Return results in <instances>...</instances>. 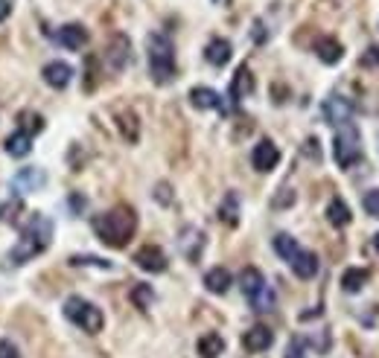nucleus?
I'll return each mask as SVG.
<instances>
[{
	"instance_id": "obj_1",
	"label": "nucleus",
	"mask_w": 379,
	"mask_h": 358,
	"mask_svg": "<svg viewBox=\"0 0 379 358\" xmlns=\"http://www.w3.org/2000/svg\"><path fill=\"white\" fill-rule=\"evenodd\" d=\"M93 231H97L100 242L108 248H125L132 242L137 231V216L132 207H114L103 216L93 219Z\"/></svg>"
},
{
	"instance_id": "obj_2",
	"label": "nucleus",
	"mask_w": 379,
	"mask_h": 358,
	"mask_svg": "<svg viewBox=\"0 0 379 358\" xmlns=\"http://www.w3.org/2000/svg\"><path fill=\"white\" fill-rule=\"evenodd\" d=\"M50 236H53V224L50 219L44 216H33L24 227H21V236H18V245L9 251V263L12 265H24L29 259H36L41 251H47L50 245Z\"/></svg>"
},
{
	"instance_id": "obj_3",
	"label": "nucleus",
	"mask_w": 379,
	"mask_h": 358,
	"mask_svg": "<svg viewBox=\"0 0 379 358\" xmlns=\"http://www.w3.org/2000/svg\"><path fill=\"white\" fill-rule=\"evenodd\" d=\"M149 47V76L157 85H170L175 79V50L172 41L164 36V32H152L146 38Z\"/></svg>"
},
{
	"instance_id": "obj_4",
	"label": "nucleus",
	"mask_w": 379,
	"mask_h": 358,
	"mask_svg": "<svg viewBox=\"0 0 379 358\" xmlns=\"http://www.w3.org/2000/svg\"><path fill=\"white\" fill-rule=\"evenodd\" d=\"M333 157L341 169H351L353 164L362 160V137H359V128L353 122L338 125L336 140H333Z\"/></svg>"
},
{
	"instance_id": "obj_5",
	"label": "nucleus",
	"mask_w": 379,
	"mask_h": 358,
	"mask_svg": "<svg viewBox=\"0 0 379 358\" xmlns=\"http://www.w3.org/2000/svg\"><path fill=\"white\" fill-rule=\"evenodd\" d=\"M65 317L73 320L76 327L85 330L88 335H97V332L103 330V323H105L103 312L93 306V303L82 300V298H68V303H65Z\"/></svg>"
},
{
	"instance_id": "obj_6",
	"label": "nucleus",
	"mask_w": 379,
	"mask_h": 358,
	"mask_svg": "<svg viewBox=\"0 0 379 358\" xmlns=\"http://www.w3.org/2000/svg\"><path fill=\"white\" fill-rule=\"evenodd\" d=\"M135 263H137L143 271H149V274H161V271H167L170 259H167V253L157 248V245H143V248L135 253Z\"/></svg>"
},
{
	"instance_id": "obj_7",
	"label": "nucleus",
	"mask_w": 379,
	"mask_h": 358,
	"mask_svg": "<svg viewBox=\"0 0 379 358\" xmlns=\"http://www.w3.org/2000/svg\"><path fill=\"white\" fill-rule=\"evenodd\" d=\"M251 164H254L257 172H271L280 164V149L271 140H260L251 152Z\"/></svg>"
},
{
	"instance_id": "obj_8",
	"label": "nucleus",
	"mask_w": 379,
	"mask_h": 358,
	"mask_svg": "<svg viewBox=\"0 0 379 358\" xmlns=\"http://www.w3.org/2000/svg\"><path fill=\"white\" fill-rule=\"evenodd\" d=\"M321 114L330 125H344L353 120V105L344 100V96H330V100L321 105Z\"/></svg>"
},
{
	"instance_id": "obj_9",
	"label": "nucleus",
	"mask_w": 379,
	"mask_h": 358,
	"mask_svg": "<svg viewBox=\"0 0 379 358\" xmlns=\"http://www.w3.org/2000/svg\"><path fill=\"white\" fill-rule=\"evenodd\" d=\"M129 58H132V44L123 32H117V36L111 38V44H108V50H105V61L114 70H123L125 64H129Z\"/></svg>"
},
{
	"instance_id": "obj_10",
	"label": "nucleus",
	"mask_w": 379,
	"mask_h": 358,
	"mask_svg": "<svg viewBox=\"0 0 379 358\" xmlns=\"http://www.w3.org/2000/svg\"><path fill=\"white\" fill-rule=\"evenodd\" d=\"M56 41L65 47V50H82L85 44H88V29L82 26V23H65L58 32H56Z\"/></svg>"
},
{
	"instance_id": "obj_11",
	"label": "nucleus",
	"mask_w": 379,
	"mask_h": 358,
	"mask_svg": "<svg viewBox=\"0 0 379 358\" xmlns=\"http://www.w3.org/2000/svg\"><path fill=\"white\" fill-rule=\"evenodd\" d=\"M41 76H44V82H47L50 88L61 90V88H68V85H71V79H73V68H71L68 61H50V64H44Z\"/></svg>"
},
{
	"instance_id": "obj_12",
	"label": "nucleus",
	"mask_w": 379,
	"mask_h": 358,
	"mask_svg": "<svg viewBox=\"0 0 379 358\" xmlns=\"http://www.w3.org/2000/svg\"><path fill=\"white\" fill-rule=\"evenodd\" d=\"M271 344H274V332H271L269 327H263V323L251 327V330L242 335V347H245L248 352H266Z\"/></svg>"
},
{
	"instance_id": "obj_13",
	"label": "nucleus",
	"mask_w": 379,
	"mask_h": 358,
	"mask_svg": "<svg viewBox=\"0 0 379 358\" xmlns=\"http://www.w3.org/2000/svg\"><path fill=\"white\" fill-rule=\"evenodd\" d=\"M190 105L199 108V111H207V108H222V96H219L213 88L199 85V88L190 90Z\"/></svg>"
},
{
	"instance_id": "obj_14",
	"label": "nucleus",
	"mask_w": 379,
	"mask_h": 358,
	"mask_svg": "<svg viewBox=\"0 0 379 358\" xmlns=\"http://www.w3.org/2000/svg\"><path fill=\"white\" fill-rule=\"evenodd\" d=\"M289 265H292V271H295L301 280H312L315 274H318V256H315L312 251H298Z\"/></svg>"
},
{
	"instance_id": "obj_15",
	"label": "nucleus",
	"mask_w": 379,
	"mask_h": 358,
	"mask_svg": "<svg viewBox=\"0 0 379 358\" xmlns=\"http://www.w3.org/2000/svg\"><path fill=\"white\" fill-rule=\"evenodd\" d=\"M231 283H234V277H231V271L222 268V265H216V268H210V271L204 274V288L210 291V295H225V291L231 288Z\"/></svg>"
},
{
	"instance_id": "obj_16",
	"label": "nucleus",
	"mask_w": 379,
	"mask_h": 358,
	"mask_svg": "<svg viewBox=\"0 0 379 358\" xmlns=\"http://www.w3.org/2000/svg\"><path fill=\"white\" fill-rule=\"evenodd\" d=\"M231 56H234V47L225 38H213L207 44V50H204V58L213 64V68H225V64L231 61Z\"/></svg>"
},
{
	"instance_id": "obj_17",
	"label": "nucleus",
	"mask_w": 379,
	"mask_h": 358,
	"mask_svg": "<svg viewBox=\"0 0 379 358\" xmlns=\"http://www.w3.org/2000/svg\"><path fill=\"white\" fill-rule=\"evenodd\" d=\"M254 93V73H251L245 64L234 73V82H231V96H234V102L245 100V96Z\"/></svg>"
},
{
	"instance_id": "obj_18",
	"label": "nucleus",
	"mask_w": 379,
	"mask_h": 358,
	"mask_svg": "<svg viewBox=\"0 0 379 358\" xmlns=\"http://www.w3.org/2000/svg\"><path fill=\"white\" fill-rule=\"evenodd\" d=\"M44 181H47V175H44L41 169H21V172L15 175V181H12V186H15L18 192H33V189L44 186Z\"/></svg>"
},
{
	"instance_id": "obj_19",
	"label": "nucleus",
	"mask_w": 379,
	"mask_h": 358,
	"mask_svg": "<svg viewBox=\"0 0 379 358\" xmlns=\"http://www.w3.org/2000/svg\"><path fill=\"white\" fill-rule=\"evenodd\" d=\"M263 285H266V277H263L260 268H254V265L242 268V274H239V288H242V295H245V298L257 295V291H260Z\"/></svg>"
},
{
	"instance_id": "obj_20",
	"label": "nucleus",
	"mask_w": 379,
	"mask_h": 358,
	"mask_svg": "<svg viewBox=\"0 0 379 358\" xmlns=\"http://www.w3.org/2000/svg\"><path fill=\"white\" fill-rule=\"evenodd\" d=\"M368 280H370V271L368 268H347L341 274V288L347 291V295H356V291L365 288Z\"/></svg>"
},
{
	"instance_id": "obj_21",
	"label": "nucleus",
	"mask_w": 379,
	"mask_h": 358,
	"mask_svg": "<svg viewBox=\"0 0 379 358\" xmlns=\"http://www.w3.org/2000/svg\"><path fill=\"white\" fill-rule=\"evenodd\" d=\"M199 358H219L225 352V341H222V335H216V332H207V335H202L199 338Z\"/></svg>"
},
{
	"instance_id": "obj_22",
	"label": "nucleus",
	"mask_w": 379,
	"mask_h": 358,
	"mask_svg": "<svg viewBox=\"0 0 379 358\" xmlns=\"http://www.w3.org/2000/svg\"><path fill=\"white\" fill-rule=\"evenodd\" d=\"M117 125H120V135H123L125 143H137V137H140V122H137V117L132 111L117 114Z\"/></svg>"
},
{
	"instance_id": "obj_23",
	"label": "nucleus",
	"mask_w": 379,
	"mask_h": 358,
	"mask_svg": "<svg viewBox=\"0 0 379 358\" xmlns=\"http://www.w3.org/2000/svg\"><path fill=\"white\" fill-rule=\"evenodd\" d=\"M6 154H12V157H26L29 152H33V137H29L26 132H15V135H9L6 137Z\"/></svg>"
},
{
	"instance_id": "obj_24",
	"label": "nucleus",
	"mask_w": 379,
	"mask_h": 358,
	"mask_svg": "<svg viewBox=\"0 0 379 358\" xmlns=\"http://www.w3.org/2000/svg\"><path fill=\"white\" fill-rule=\"evenodd\" d=\"M315 56H318L324 64H338L344 50H341V44L336 38H321L318 44H315Z\"/></svg>"
},
{
	"instance_id": "obj_25",
	"label": "nucleus",
	"mask_w": 379,
	"mask_h": 358,
	"mask_svg": "<svg viewBox=\"0 0 379 358\" xmlns=\"http://www.w3.org/2000/svg\"><path fill=\"white\" fill-rule=\"evenodd\" d=\"M327 221L333 227H344V224H351V207H347V201L341 199H333L330 207H327Z\"/></svg>"
},
{
	"instance_id": "obj_26",
	"label": "nucleus",
	"mask_w": 379,
	"mask_h": 358,
	"mask_svg": "<svg viewBox=\"0 0 379 358\" xmlns=\"http://www.w3.org/2000/svg\"><path fill=\"white\" fill-rule=\"evenodd\" d=\"M271 245H274L277 256H280V259H286V263H292V259H295V253L301 251V245H298V242H295L289 233H277Z\"/></svg>"
},
{
	"instance_id": "obj_27",
	"label": "nucleus",
	"mask_w": 379,
	"mask_h": 358,
	"mask_svg": "<svg viewBox=\"0 0 379 358\" xmlns=\"http://www.w3.org/2000/svg\"><path fill=\"white\" fill-rule=\"evenodd\" d=\"M219 219H222L225 224H231V227L239 221V199H237L234 192H228V195H225L222 207H219Z\"/></svg>"
},
{
	"instance_id": "obj_28",
	"label": "nucleus",
	"mask_w": 379,
	"mask_h": 358,
	"mask_svg": "<svg viewBox=\"0 0 379 358\" xmlns=\"http://www.w3.org/2000/svg\"><path fill=\"white\" fill-rule=\"evenodd\" d=\"M251 300V309H254V312H271L274 309V291L269 288V283L257 291V295H251L248 298Z\"/></svg>"
},
{
	"instance_id": "obj_29",
	"label": "nucleus",
	"mask_w": 379,
	"mask_h": 358,
	"mask_svg": "<svg viewBox=\"0 0 379 358\" xmlns=\"http://www.w3.org/2000/svg\"><path fill=\"white\" fill-rule=\"evenodd\" d=\"M132 303H135L137 309H149V306L155 303V291H152L149 283H137V285L132 288Z\"/></svg>"
},
{
	"instance_id": "obj_30",
	"label": "nucleus",
	"mask_w": 379,
	"mask_h": 358,
	"mask_svg": "<svg viewBox=\"0 0 379 358\" xmlns=\"http://www.w3.org/2000/svg\"><path fill=\"white\" fill-rule=\"evenodd\" d=\"M44 128V120L38 117V114H21V132H26L29 137L33 135H38Z\"/></svg>"
},
{
	"instance_id": "obj_31",
	"label": "nucleus",
	"mask_w": 379,
	"mask_h": 358,
	"mask_svg": "<svg viewBox=\"0 0 379 358\" xmlns=\"http://www.w3.org/2000/svg\"><path fill=\"white\" fill-rule=\"evenodd\" d=\"M71 265H93V268H111V263L108 259H100V256H82V253H76V256H71Z\"/></svg>"
},
{
	"instance_id": "obj_32",
	"label": "nucleus",
	"mask_w": 379,
	"mask_h": 358,
	"mask_svg": "<svg viewBox=\"0 0 379 358\" xmlns=\"http://www.w3.org/2000/svg\"><path fill=\"white\" fill-rule=\"evenodd\" d=\"M362 204H365V210H368V216L379 219V189H370V192H365Z\"/></svg>"
},
{
	"instance_id": "obj_33",
	"label": "nucleus",
	"mask_w": 379,
	"mask_h": 358,
	"mask_svg": "<svg viewBox=\"0 0 379 358\" xmlns=\"http://www.w3.org/2000/svg\"><path fill=\"white\" fill-rule=\"evenodd\" d=\"M283 358H306V341L303 338H292L286 347V355Z\"/></svg>"
},
{
	"instance_id": "obj_34",
	"label": "nucleus",
	"mask_w": 379,
	"mask_h": 358,
	"mask_svg": "<svg viewBox=\"0 0 379 358\" xmlns=\"http://www.w3.org/2000/svg\"><path fill=\"white\" fill-rule=\"evenodd\" d=\"M306 344H312V347H315V349H318V352H321V355H324V352H327V349H330V335H327V332H324V335H318V338H309V341H306Z\"/></svg>"
},
{
	"instance_id": "obj_35",
	"label": "nucleus",
	"mask_w": 379,
	"mask_h": 358,
	"mask_svg": "<svg viewBox=\"0 0 379 358\" xmlns=\"http://www.w3.org/2000/svg\"><path fill=\"white\" fill-rule=\"evenodd\" d=\"M362 64H365V68H376V64H379V47H370V50L362 56Z\"/></svg>"
},
{
	"instance_id": "obj_36",
	"label": "nucleus",
	"mask_w": 379,
	"mask_h": 358,
	"mask_svg": "<svg viewBox=\"0 0 379 358\" xmlns=\"http://www.w3.org/2000/svg\"><path fill=\"white\" fill-rule=\"evenodd\" d=\"M0 358H18V349H15V344L12 341H0Z\"/></svg>"
},
{
	"instance_id": "obj_37",
	"label": "nucleus",
	"mask_w": 379,
	"mask_h": 358,
	"mask_svg": "<svg viewBox=\"0 0 379 358\" xmlns=\"http://www.w3.org/2000/svg\"><path fill=\"white\" fill-rule=\"evenodd\" d=\"M155 199H157V201H164V204H170V199H172V195H170V184H157Z\"/></svg>"
},
{
	"instance_id": "obj_38",
	"label": "nucleus",
	"mask_w": 379,
	"mask_h": 358,
	"mask_svg": "<svg viewBox=\"0 0 379 358\" xmlns=\"http://www.w3.org/2000/svg\"><path fill=\"white\" fill-rule=\"evenodd\" d=\"M295 201V192L292 189H286L283 192V199H274V207H283V204H292Z\"/></svg>"
},
{
	"instance_id": "obj_39",
	"label": "nucleus",
	"mask_w": 379,
	"mask_h": 358,
	"mask_svg": "<svg viewBox=\"0 0 379 358\" xmlns=\"http://www.w3.org/2000/svg\"><path fill=\"white\" fill-rule=\"evenodd\" d=\"M9 15H12V4L9 0H0V23H4Z\"/></svg>"
},
{
	"instance_id": "obj_40",
	"label": "nucleus",
	"mask_w": 379,
	"mask_h": 358,
	"mask_svg": "<svg viewBox=\"0 0 379 358\" xmlns=\"http://www.w3.org/2000/svg\"><path fill=\"white\" fill-rule=\"evenodd\" d=\"M216 6H231V0H213Z\"/></svg>"
},
{
	"instance_id": "obj_41",
	"label": "nucleus",
	"mask_w": 379,
	"mask_h": 358,
	"mask_svg": "<svg viewBox=\"0 0 379 358\" xmlns=\"http://www.w3.org/2000/svg\"><path fill=\"white\" fill-rule=\"evenodd\" d=\"M373 251L379 253V233H373Z\"/></svg>"
}]
</instances>
